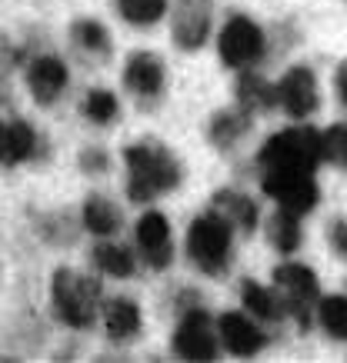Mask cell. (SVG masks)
Segmentation results:
<instances>
[{
    "label": "cell",
    "instance_id": "obj_9",
    "mask_svg": "<svg viewBox=\"0 0 347 363\" xmlns=\"http://www.w3.org/2000/svg\"><path fill=\"white\" fill-rule=\"evenodd\" d=\"M134 247L137 257L144 260L154 274H164L174 264V230L170 220L154 207H144V213L134 223Z\"/></svg>",
    "mask_w": 347,
    "mask_h": 363
},
{
    "label": "cell",
    "instance_id": "obj_19",
    "mask_svg": "<svg viewBox=\"0 0 347 363\" xmlns=\"http://www.w3.org/2000/svg\"><path fill=\"white\" fill-rule=\"evenodd\" d=\"M80 227H84L90 237L107 240V237H117V233L123 230V213L111 197H104V194H87L84 203H80Z\"/></svg>",
    "mask_w": 347,
    "mask_h": 363
},
{
    "label": "cell",
    "instance_id": "obj_16",
    "mask_svg": "<svg viewBox=\"0 0 347 363\" xmlns=\"http://www.w3.org/2000/svg\"><path fill=\"white\" fill-rule=\"evenodd\" d=\"M254 121H258V117L250 111H244L241 104L221 107V111L207 121V143H211L214 150H221V154H231V150H237V147L250 137Z\"/></svg>",
    "mask_w": 347,
    "mask_h": 363
},
{
    "label": "cell",
    "instance_id": "obj_6",
    "mask_svg": "<svg viewBox=\"0 0 347 363\" xmlns=\"http://www.w3.org/2000/svg\"><path fill=\"white\" fill-rule=\"evenodd\" d=\"M268 57V33L254 17L231 13L217 30V60L227 70H250Z\"/></svg>",
    "mask_w": 347,
    "mask_h": 363
},
{
    "label": "cell",
    "instance_id": "obj_12",
    "mask_svg": "<svg viewBox=\"0 0 347 363\" xmlns=\"http://www.w3.org/2000/svg\"><path fill=\"white\" fill-rule=\"evenodd\" d=\"M274 87H277V107L291 121H307L311 113L321 111V87L307 64L287 67Z\"/></svg>",
    "mask_w": 347,
    "mask_h": 363
},
{
    "label": "cell",
    "instance_id": "obj_20",
    "mask_svg": "<svg viewBox=\"0 0 347 363\" xmlns=\"http://www.w3.org/2000/svg\"><path fill=\"white\" fill-rule=\"evenodd\" d=\"M67 37H70V44H74V50H80L87 60H101V64L111 60L114 37L101 21H94V17H77V21L70 23Z\"/></svg>",
    "mask_w": 347,
    "mask_h": 363
},
{
    "label": "cell",
    "instance_id": "obj_22",
    "mask_svg": "<svg viewBox=\"0 0 347 363\" xmlns=\"http://www.w3.org/2000/svg\"><path fill=\"white\" fill-rule=\"evenodd\" d=\"M90 264L94 270H101L104 277H114V280H131L137 274V253L131 247H123L117 243L114 237L107 240L94 243V250H90Z\"/></svg>",
    "mask_w": 347,
    "mask_h": 363
},
{
    "label": "cell",
    "instance_id": "obj_14",
    "mask_svg": "<svg viewBox=\"0 0 347 363\" xmlns=\"http://www.w3.org/2000/svg\"><path fill=\"white\" fill-rule=\"evenodd\" d=\"M23 80L40 107H54L70 87V67L57 54H34L23 67Z\"/></svg>",
    "mask_w": 347,
    "mask_h": 363
},
{
    "label": "cell",
    "instance_id": "obj_15",
    "mask_svg": "<svg viewBox=\"0 0 347 363\" xmlns=\"http://www.w3.org/2000/svg\"><path fill=\"white\" fill-rule=\"evenodd\" d=\"M40 147L44 140L31 121H23V117L0 121V167H21L27 160H37Z\"/></svg>",
    "mask_w": 347,
    "mask_h": 363
},
{
    "label": "cell",
    "instance_id": "obj_33",
    "mask_svg": "<svg viewBox=\"0 0 347 363\" xmlns=\"http://www.w3.org/2000/svg\"><path fill=\"white\" fill-rule=\"evenodd\" d=\"M334 90H337V100L341 107H347V60H341L334 70Z\"/></svg>",
    "mask_w": 347,
    "mask_h": 363
},
{
    "label": "cell",
    "instance_id": "obj_5",
    "mask_svg": "<svg viewBox=\"0 0 347 363\" xmlns=\"http://www.w3.org/2000/svg\"><path fill=\"white\" fill-rule=\"evenodd\" d=\"M270 284L277 290L284 313L297 323V330L307 333L314 327V307L321 300V280L307 264H277L270 274Z\"/></svg>",
    "mask_w": 347,
    "mask_h": 363
},
{
    "label": "cell",
    "instance_id": "obj_34",
    "mask_svg": "<svg viewBox=\"0 0 347 363\" xmlns=\"http://www.w3.org/2000/svg\"><path fill=\"white\" fill-rule=\"evenodd\" d=\"M11 104H13L11 84H7V77H4V74H0V111H4V107H11Z\"/></svg>",
    "mask_w": 347,
    "mask_h": 363
},
{
    "label": "cell",
    "instance_id": "obj_10",
    "mask_svg": "<svg viewBox=\"0 0 347 363\" xmlns=\"http://www.w3.org/2000/svg\"><path fill=\"white\" fill-rule=\"evenodd\" d=\"M214 30V0H174L170 40L184 54H197Z\"/></svg>",
    "mask_w": 347,
    "mask_h": 363
},
{
    "label": "cell",
    "instance_id": "obj_31",
    "mask_svg": "<svg viewBox=\"0 0 347 363\" xmlns=\"http://www.w3.org/2000/svg\"><path fill=\"white\" fill-rule=\"evenodd\" d=\"M77 167H80V174H87V177H104L111 170V154L104 147H84L77 157Z\"/></svg>",
    "mask_w": 347,
    "mask_h": 363
},
{
    "label": "cell",
    "instance_id": "obj_4",
    "mask_svg": "<svg viewBox=\"0 0 347 363\" xmlns=\"http://www.w3.org/2000/svg\"><path fill=\"white\" fill-rule=\"evenodd\" d=\"M258 167H297V170H317L324 164V137L311 123H294L284 130L270 133L258 150Z\"/></svg>",
    "mask_w": 347,
    "mask_h": 363
},
{
    "label": "cell",
    "instance_id": "obj_7",
    "mask_svg": "<svg viewBox=\"0 0 347 363\" xmlns=\"http://www.w3.org/2000/svg\"><path fill=\"white\" fill-rule=\"evenodd\" d=\"M177 327L170 337V353L187 363H211L221 357V337H217V320L204 310V303L177 313Z\"/></svg>",
    "mask_w": 347,
    "mask_h": 363
},
{
    "label": "cell",
    "instance_id": "obj_18",
    "mask_svg": "<svg viewBox=\"0 0 347 363\" xmlns=\"http://www.w3.org/2000/svg\"><path fill=\"white\" fill-rule=\"evenodd\" d=\"M211 207L224 217L231 227H234L237 233H244V237H250V233L260 227V207L258 200L250 197V194H244V190L237 187H221L214 190L211 197Z\"/></svg>",
    "mask_w": 347,
    "mask_h": 363
},
{
    "label": "cell",
    "instance_id": "obj_21",
    "mask_svg": "<svg viewBox=\"0 0 347 363\" xmlns=\"http://www.w3.org/2000/svg\"><path fill=\"white\" fill-rule=\"evenodd\" d=\"M234 100L244 111L254 113V117L258 113H270V111H277V87L250 67V70H241V77H237Z\"/></svg>",
    "mask_w": 347,
    "mask_h": 363
},
{
    "label": "cell",
    "instance_id": "obj_32",
    "mask_svg": "<svg viewBox=\"0 0 347 363\" xmlns=\"http://www.w3.org/2000/svg\"><path fill=\"white\" fill-rule=\"evenodd\" d=\"M327 243H331V250L347 260V220L344 217H334V220L327 223Z\"/></svg>",
    "mask_w": 347,
    "mask_h": 363
},
{
    "label": "cell",
    "instance_id": "obj_11",
    "mask_svg": "<svg viewBox=\"0 0 347 363\" xmlns=\"http://www.w3.org/2000/svg\"><path fill=\"white\" fill-rule=\"evenodd\" d=\"M123 87L144 111H150L157 100L167 94V67H164V60L154 50H134L123 64Z\"/></svg>",
    "mask_w": 347,
    "mask_h": 363
},
{
    "label": "cell",
    "instance_id": "obj_30",
    "mask_svg": "<svg viewBox=\"0 0 347 363\" xmlns=\"http://www.w3.org/2000/svg\"><path fill=\"white\" fill-rule=\"evenodd\" d=\"M31 57H34V47L31 44H13L11 33L0 30V74H11V70L27 67Z\"/></svg>",
    "mask_w": 347,
    "mask_h": 363
},
{
    "label": "cell",
    "instance_id": "obj_1",
    "mask_svg": "<svg viewBox=\"0 0 347 363\" xmlns=\"http://www.w3.org/2000/svg\"><path fill=\"white\" fill-rule=\"evenodd\" d=\"M127 170V200L137 207H150L154 200L167 197L184 184V164L174 150L157 140H137L123 147Z\"/></svg>",
    "mask_w": 347,
    "mask_h": 363
},
{
    "label": "cell",
    "instance_id": "obj_29",
    "mask_svg": "<svg viewBox=\"0 0 347 363\" xmlns=\"http://www.w3.org/2000/svg\"><path fill=\"white\" fill-rule=\"evenodd\" d=\"M321 137H324V164L347 174V121L331 123L327 130H321Z\"/></svg>",
    "mask_w": 347,
    "mask_h": 363
},
{
    "label": "cell",
    "instance_id": "obj_27",
    "mask_svg": "<svg viewBox=\"0 0 347 363\" xmlns=\"http://www.w3.org/2000/svg\"><path fill=\"white\" fill-rule=\"evenodd\" d=\"M80 113H84V121L94 123V127H111L117 123L121 117V100L117 94L107 87H90L80 100Z\"/></svg>",
    "mask_w": 347,
    "mask_h": 363
},
{
    "label": "cell",
    "instance_id": "obj_26",
    "mask_svg": "<svg viewBox=\"0 0 347 363\" xmlns=\"http://www.w3.org/2000/svg\"><path fill=\"white\" fill-rule=\"evenodd\" d=\"M114 11L123 23L137 30H150L170 13V0H114Z\"/></svg>",
    "mask_w": 347,
    "mask_h": 363
},
{
    "label": "cell",
    "instance_id": "obj_17",
    "mask_svg": "<svg viewBox=\"0 0 347 363\" xmlns=\"http://www.w3.org/2000/svg\"><path fill=\"white\" fill-rule=\"evenodd\" d=\"M101 323L111 343H131L144 330V313L141 303L131 297H111L101 303Z\"/></svg>",
    "mask_w": 347,
    "mask_h": 363
},
{
    "label": "cell",
    "instance_id": "obj_8",
    "mask_svg": "<svg viewBox=\"0 0 347 363\" xmlns=\"http://www.w3.org/2000/svg\"><path fill=\"white\" fill-rule=\"evenodd\" d=\"M260 190L277 207H287L294 213H311L321 203V187L314 180V170H297V167H270L260 170Z\"/></svg>",
    "mask_w": 347,
    "mask_h": 363
},
{
    "label": "cell",
    "instance_id": "obj_25",
    "mask_svg": "<svg viewBox=\"0 0 347 363\" xmlns=\"http://www.w3.org/2000/svg\"><path fill=\"white\" fill-rule=\"evenodd\" d=\"M84 230L80 227V217L74 220L67 210H47L37 217V237L50 247H70V243H77V233Z\"/></svg>",
    "mask_w": 347,
    "mask_h": 363
},
{
    "label": "cell",
    "instance_id": "obj_24",
    "mask_svg": "<svg viewBox=\"0 0 347 363\" xmlns=\"http://www.w3.org/2000/svg\"><path fill=\"white\" fill-rule=\"evenodd\" d=\"M241 303H244L247 313H250L254 320H260V323H274V320L284 317L277 290L258 284L254 277H244V280H241Z\"/></svg>",
    "mask_w": 347,
    "mask_h": 363
},
{
    "label": "cell",
    "instance_id": "obj_23",
    "mask_svg": "<svg viewBox=\"0 0 347 363\" xmlns=\"http://www.w3.org/2000/svg\"><path fill=\"white\" fill-rule=\"evenodd\" d=\"M264 233H268V243L277 253L291 257V253L301 250L304 240V227H301V213H294L287 207H277L264 223Z\"/></svg>",
    "mask_w": 347,
    "mask_h": 363
},
{
    "label": "cell",
    "instance_id": "obj_28",
    "mask_svg": "<svg viewBox=\"0 0 347 363\" xmlns=\"http://www.w3.org/2000/svg\"><path fill=\"white\" fill-rule=\"evenodd\" d=\"M314 320L321 323V330H324L331 340L347 343V297L344 294H321Z\"/></svg>",
    "mask_w": 347,
    "mask_h": 363
},
{
    "label": "cell",
    "instance_id": "obj_3",
    "mask_svg": "<svg viewBox=\"0 0 347 363\" xmlns=\"http://www.w3.org/2000/svg\"><path fill=\"white\" fill-rule=\"evenodd\" d=\"M184 247L194 270H201L204 277H224L234 257V227L214 207H207L187 223Z\"/></svg>",
    "mask_w": 347,
    "mask_h": 363
},
{
    "label": "cell",
    "instance_id": "obj_13",
    "mask_svg": "<svg viewBox=\"0 0 347 363\" xmlns=\"http://www.w3.org/2000/svg\"><path fill=\"white\" fill-rule=\"evenodd\" d=\"M217 337H221V347H224L231 357H241V360H250L258 353L268 350V333L260 327V320H254L247 310H227L217 317Z\"/></svg>",
    "mask_w": 347,
    "mask_h": 363
},
{
    "label": "cell",
    "instance_id": "obj_2",
    "mask_svg": "<svg viewBox=\"0 0 347 363\" xmlns=\"http://www.w3.org/2000/svg\"><path fill=\"white\" fill-rule=\"evenodd\" d=\"M104 286L94 274H77L70 267H57L50 277V310L70 330H90L101 317Z\"/></svg>",
    "mask_w": 347,
    "mask_h": 363
}]
</instances>
